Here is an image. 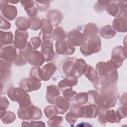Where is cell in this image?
Here are the masks:
<instances>
[{
    "instance_id": "cell-55",
    "label": "cell",
    "mask_w": 127,
    "mask_h": 127,
    "mask_svg": "<svg viewBox=\"0 0 127 127\" xmlns=\"http://www.w3.org/2000/svg\"><path fill=\"white\" fill-rule=\"evenodd\" d=\"M20 2L24 9H26L33 6L35 1L34 0H21Z\"/></svg>"
},
{
    "instance_id": "cell-40",
    "label": "cell",
    "mask_w": 127,
    "mask_h": 127,
    "mask_svg": "<svg viewBox=\"0 0 127 127\" xmlns=\"http://www.w3.org/2000/svg\"><path fill=\"white\" fill-rule=\"evenodd\" d=\"M31 22L30 29L32 30H38L41 29L42 26V19L37 16H35L30 18Z\"/></svg>"
},
{
    "instance_id": "cell-36",
    "label": "cell",
    "mask_w": 127,
    "mask_h": 127,
    "mask_svg": "<svg viewBox=\"0 0 127 127\" xmlns=\"http://www.w3.org/2000/svg\"><path fill=\"white\" fill-rule=\"evenodd\" d=\"M83 74L92 83L98 77L96 70H95V69L90 65H87L86 70Z\"/></svg>"
},
{
    "instance_id": "cell-28",
    "label": "cell",
    "mask_w": 127,
    "mask_h": 127,
    "mask_svg": "<svg viewBox=\"0 0 127 127\" xmlns=\"http://www.w3.org/2000/svg\"><path fill=\"white\" fill-rule=\"evenodd\" d=\"M0 94L1 95L4 91L5 92L7 87V83L8 82L10 76V70H0Z\"/></svg>"
},
{
    "instance_id": "cell-2",
    "label": "cell",
    "mask_w": 127,
    "mask_h": 127,
    "mask_svg": "<svg viewBox=\"0 0 127 127\" xmlns=\"http://www.w3.org/2000/svg\"><path fill=\"white\" fill-rule=\"evenodd\" d=\"M9 98L18 103L20 107H26L32 104L29 95L21 87H11L7 91Z\"/></svg>"
},
{
    "instance_id": "cell-22",
    "label": "cell",
    "mask_w": 127,
    "mask_h": 127,
    "mask_svg": "<svg viewBox=\"0 0 127 127\" xmlns=\"http://www.w3.org/2000/svg\"><path fill=\"white\" fill-rule=\"evenodd\" d=\"M77 78L76 76H66L59 82L58 87L62 92L65 89L72 87L77 84Z\"/></svg>"
},
{
    "instance_id": "cell-6",
    "label": "cell",
    "mask_w": 127,
    "mask_h": 127,
    "mask_svg": "<svg viewBox=\"0 0 127 127\" xmlns=\"http://www.w3.org/2000/svg\"><path fill=\"white\" fill-rule=\"evenodd\" d=\"M117 98L114 94L100 93L95 102V104L100 110L110 109L116 106L117 103Z\"/></svg>"
},
{
    "instance_id": "cell-58",
    "label": "cell",
    "mask_w": 127,
    "mask_h": 127,
    "mask_svg": "<svg viewBox=\"0 0 127 127\" xmlns=\"http://www.w3.org/2000/svg\"><path fill=\"white\" fill-rule=\"evenodd\" d=\"M8 2H10L11 3H14V4H16V3H17L18 2H19L20 1L19 0H9V1H7Z\"/></svg>"
},
{
    "instance_id": "cell-38",
    "label": "cell",
    "mask_w": 127,
    "mask_h": 127,
    "mask_svg": "<svg viewBox=\"0 0 127 127\" xmlns=\"http://www.w3.org/2000/svg\"><path fill=\"white\" fill-rule=\"evenodd\" d=\"M75 101L79 105H84L88 102V95L87 92H79L77 93Z\"/></svg>"
},
{
    "instance_id": "cell-1",
    "label": "cell",
    "mask_w": 127,
    "mask_h": 127,
    "mask_svg": "<svg viewBox=\"0 0 127 127\" xmlns=\"http://www.w3.org/2000/svg\"><path fill=\"white\" fill-rule=\"evenodd\" d=\"M96 71L98 77H102L108 81L117 82L118 79V73L109 61L100 62L96 65Z\"/></svg>"
},
{
    "instance_id": "cell-13",
    "label": "cell",
    "mask_w": 127,
    "mask_h": 127,
    "mask_svg": "<svg viewBox=\"0 0 127 127\" xmlns=\"http://www.w3.org/2000/svg\"><path fill=\"white\" fill-rule=\"evenodd\" d=\"M17 55V50L15 47L12 45H4L1 47L0 52V59L12 63Z\"/></svg>"
},
{
    "instance_id": "cell-16",
    "label": "cell",
    "mask_w": 127,
    "mask_h": 127,
    "mask_svg": "<svg viewBox=\"0 0 127 127\" xmlns=\"http://www.w3.org/2000/svg\"><path fill=\"white\" fill-rule=\"evenodd\" d=\"M26 59L30 64L35 66H40L45 62L41 52L36 50H32L27 55Z\"/></svg>"
},
{
    "instance_id": "cell-47",
    "label": "cell",
    "mask_w": 127,
    "mask_h": 127,
    "mask_svg": "<svg viewBox=\"0 0 127 127\" xmlns=\"http://www.w3.org/2000/svg\"><path fill=\"white\" fill-rule=\"evenodd\" d=\"M22 127H45V123L42 121H24L22 122Z\"/></svg>"
},
{
    "instance_id": "cell-8",
    "label": "cell",
    "mask_w": 127,
    "mask_h": 127,
    "mask_svg": "<svg viewBox=\"0 0 127 127\" xmlns=\"http://www.w3.org/2000/svg\"><path fill=\"white\" fill-rule=\"evenodd\" d=\"M98 120L101 125L107 123H119L121 118L114 110H100L98 114Z\"/></svg>"
},
{
    "instance_id": "cell-11",
    "label": "cell",
    "mask_w": 127,
    "mask_h": 127,
    "mask_svg": "<svg viewBox=\"0 0 127 127\" xmlns=\"http://www.w3.org/2000/svg\"><path fill=\"white\" fill-rule=\"evenodd\" d=\"M68 43L73 46H79L87 41L82 33L77 29L70 31L67 34Z\"/></svg>"
},
{
    "instance_id": "cell-26",
    "label": "cell",
    "mask_w": 127,
    "mask_h": 127,
    "mask_svg": "<svg viewBox=\"0 0 127 127\" xmlns=\"http://www.w3.org/2000/svg\"><path fill=\"white\" fill-rule=\"evenodd\" d=\"M74 65L76 71L75 76L78 78L84 74L88 65L82 59H77L74 61Z\"/></svg>"
},
{
    "instance_id": "cell-23",
    "label": "cell",
    "mask_w": 127,
    "mask_h": 127,
    "mask_svg": "<svg viewBox=\"0 0 127 127\" xmlns=\"http://www.w3.org/2000/svg\"><path fill=\"white\" fill-rule=\"evenodd\" d=\"M55 104L58 114L60 115L64 114L70 107L69 101L61 96H59L57 98Z\"/></svg>"
},
{
    "instance_id": "cell-12",
    "label": "cell",
    "mask_w": 127,
    "mask_h": 127,
    "mask_svg": "<svg viewBox=\"0 0 127 127\" xmlns=\"http://www.w3.org/2000/svg\"><path fill=\"white\" fill-rule=\"evenodd\" d=\"M55 46L56 52L58 55H71L75 50L74 46L70 44L67 41H57Z\"/></svg>"
},
{
    "instance_id": "cell-49",
    "label": "cell",
    "mask_w": 127,
    "mask_h": 127,
    "mask_svg": "<svg viewBox=\"0 0 127 127\" xmlns=\"http://www.w3.org/2000/svg\"><path fill=\"white\" fill-rule=\"evenodd\" d=\"M11 24L10 22L7 21L2 15H0V28L4 30H6L10 29Z\"/></svg>"
},
{
    "instance_id": "cell-14",
    "label": "cell",
    "mask_w": 127,
    "mask_h": 127,
    "mask_svg": "<svg viewBox=\"0 0 127 127\" xmlns=\"http://www.w3.org/2000/svg\"><path fill=\"white\" fill-rule=\"evenodd\" d=\"M28 33L26 31H21L16 29L15 31L14 39L13 41L14 46L21 50L23 49L27 45Z\"/></svg>"
},
{
    "instance_id": "cell-3",
    "label": "cell",
    "mask_w": 127,
    "mask_h": 127,
    "mask_svg": "<svg viewBox=\"0 0 127 127\" xmlns=\"http://www.w3.org/2000/svg\"><path fill=\"white\" fill-rule=\"evenodd\" d=\"M94 87L100 93H110L119 98V94L117 85V82L108 81L102 77H98L92 82Z\"/></svg>"
},
{
    "instance_id": "cell-5",
    "label": "cell",
    "mask_w": 127,
    "mask_h": 127,
    "mask_svg": "<svg viewBox=\"0 0 127 127\" xmlns=\"http://www.w3.org/2000/svg\"><path fill=\"white\" fill-rule=\"evenodd\" d=\"M101 49V42L99 36L96 35L90 38L88 42L82 44L80 48L81 53L85 56L97 53Z\"/></svg>"
},
{
    "instance_id": "cell-51",
    "label": "cell",
    "mask_w": 127,
    "mask_h": 127,
    "mask_svg": "<svg viewBox=\"0 0 127 127\" xmlns=\"http://www.w3.org/2000/svg\"><path fill=\"white\" fill-rule=\"evenodd\" d=\"M9 106V102L4 96L0 97V110H6Z\"/></svg>"
},
{
    "instance_id": "cell-9",
    "label": "cell",
    "mask_w": 127,
    "mask_h": 127,
    "mask_svg": "<svg viewBox=\"0 0 127 127\" xmlns=\"http://www.w3.org/2000/svg\"><path fill=\"white\" fill-rule=\"evenodd\" d=\"M0 10L1 14L9 20H14L17 14V10L15 6L8 4L7 0H0Z\"/></svg>"
},
{
    "instance_id": "cell-29",
    "label": "cell",
    "mask_w": 127,
    "mask_h": 127,
    "mask_svg": "<svg viewBox=\"0 0 127 127\" xmlns=\"http://www.w3.org/2000/svg\"><path fill=\"white\" fill-rule=\"evenodd\" d=\"M17 29L21 31H26L31 27V20L26 17H19L15 22Z\"/></svg>"
},
{
    "instance_id": "cell-37",
    "label": "cell",
    "mask_w": 127,
    "mask_h": 127,
    "mask_svg": "<svg viewBox=\"0 0 127 127\" xmlns=\"http://www.w3.org/2000/svg\"><path fill=\"white\" fill-rule=\"evenodd\" d=\"M64 97L68 101H73L77 93L72 89V87L67 88L62 91Z\"/></svg>"
},
{
    "instance_id": "cell-33",
    "label": "cell",
    "mask_w": 127,
    "mask_h": 127,
    "mask_svg": "<svg viewBox=\"0 0 127 127\" xmlns=\"http://www.w3.org/2000/svg\"><path fill=\"white\" fill-rule=\"evenodd\" d=\"M100 35L105 39H111L113 38L116 34V30L110 25H107L101 29Z\"/></svg>"
},
{
    "instance_id": "cell-18",
    "label": "cell",
    "mask_w": 127,
    "mask_h": 127,
    "mask_svg": "<svg viewBox=\"0 0 127 127\" xmlns=\"http://www.w3.org/2000/svg\"><path fill=\"white\" fill-rule=\"evenodd\" d=\"M74 60L72 58H69L65 60L62 64V71L66 76H76V71L74 65Z\"/></svg>"
},
{
    "instance_id": "cell-32",
    "label": "cell",
    "mask_w": 127,
    "mask_h": 127,
    "mask_svg": "<svg viewBox=\"0 0 127 127\" xmlns=\"http://www.w3.org/2000/svg\"><path fill=\"white\" fill-rule=\"evenodd\" d=\"M13 36L12 32L0 31V47L4 45H8L13 42Z\"/></svg>"
},
{
    "instance_id": "cell-41",
    "label": "cell",
    "mask_w": 127,
    "mask_h": 127,
    "mask_svg": "<svg viewBox=\"0 0 127 127\" xmlns=\"http://www.w3.org/2000/svg\"><path fill=\"white\" fill-rule=\"evenodd\" d=\"M30 77L35 78L40 81L43 80L42 70L40 66H34L31 69Z\"/></svg>"
},
{
    "instance_id": "cell-52",
    "label": "cell",
    "mask_w": 127,
    "mask_h": 127,
    "mask_svg": "<svg viewBox=\"0 0 127 127\" xmlns=\"http://www.w3.org/2000/svg\"><path fill=\"white\" fill-rule=\"evenodd\" d=\"M12 63L8 62L3 59H0V70H10Z\"/></svg>"
},
{
    "instance_id": "cell-4",
    "label": "cell",
    "mask_w": 127,
    "mask_h": 127,
    "mask_svg": "<svg viewBox=\"0 0 127 127\" xmlns=\"http://www.w3.org/2000/svg\"><path fill=\"white\" fill-rule=\"evenodd\" d=\"M17 115L19 119L24 120H38L42 117L41 110L32 104L26 107H20Z\"/></svg>"
},
{
    "instance_id": "cell-10",
    "label": "cell",
    "mask_w": 127,
    "mask_h": 127,
    "mask_svg": "<svg viewBox=\"0 0 127 127\" xmlns=\"http://www.w3.org/2000/svg\"><path fill=\"white\" fill-rule=\"evenodd\" d=\"M19 87L27 92H30L39 89L41 87V82L38 79L29 77L23 79L19 82Z\"/></svg>"
},
{
    "instance_id": "cell-53",
    "label": "cell",
    "mask_w": 127,
    "mask_h": 127,
    "mask_svg": "<svg viewBox=\"0 0 127 127\" xmlns=\"http://www.w3.org/2000/svg\"><path fill=\"white\" fill-rule=\"evenodd\" d=\"M25 10L26 11L27 14L30 18H32V17L36 16V15L38 14V12L37 8L36 7H35L34 6H33L31 7H30L28 9H25Z\"/></svg>"
},
{
    "instance_id": "cell-56",
    "label": "cell",
    "mask_w": 127,
    "mask_h": 127,
    "mask_svg": "<svg viewBox=\"0 0 127 127\" xmlns=\"http://www.w3.org/2000/svg\"><path fill=\"white\" fill-rule=\"evenodd\" d=\"M65 119L66 122L70 124H73L77 121V118L74 117L69 112L66 114L65 116Z\"/></svg>"
},
{
    "instance_id": "cell-19",
    "label": "cell",
    "mask_w": 127,
    "mask_h": 127,
    "mask_svg": "<svg viewBox=\"0 0 127 127\" xmlns=\"http://www.w3.org/2000/svg\"><path fill=\"white\" fill-rule=\"evenodd\" d=\"M46 94V100L51 104H55L57 98L60 95L61 93L58 87L55 85H50L47 87Z\"/></svg>"
},
{
    "instance_id": "cell-27",
    "label": "cell",
    "mask_w": 127,
    "mask_h": 127,
    "mask_svg": "<svg viewBox=\"0 0 127 127\" xmlns=\"http://www.w3.org/2000/svg\"><path fill=\"white\" fill-rule=\"evenodd\" d=\"M98 28L95 24L89 23L85 26L82 33L87 40L90 38L96 36L98 34Z\"/></svg>"
},
{
    "instance_id": "cell-46",
    "label": "cell",
    "mask_w": 127,
    "mask_h": 127,
    "mask_svg": "<svg viewBox=\"0 0 127 127\" xmlns=\"http://www.w3.org/2000/svg\"><path fill=\"white\" fill-rule=\"evenodd\" d=\"M33 50L37 49L42 44V41L39 37H33L29 41Z\"/></svg>"
},
{
    "instance_id": "cell-44",
    "label": "cell",
    "mask_w": 127,
    "mask_h": 127,
    "mask_svg": "<svg viewBox=\"0 0 127 127\" xmlns=\"http://www.w3.org/2000/svg\"><path fill=\"white\" fill-rule=\"evenodd\" d=\"M110 1V0H97L94 5V10L98 12H102L104 10L106 5Z\"/></svg>"
},
{
    "instance_id": "cell-30",
    "label": "cell",
    "mask_w": 127,
    "mask_h": 127,
    "mask_svg": "<svg viewBox=\"0 0 127 127\" xmlns=\"http://www.w3.org/2000/svg\"><path fill=\"white\" fill-rule=\"evenodd\" d=\"M105 9L108 14L116 17L120 12L118 1H110L106 5Z\"/></svg>"
},
{
    "instance_id": "cell-43",
    "label": "cell",
    "mask_w": 127,
    "mask_h": 127,
    "mask_svg": "<svg viewBox=\"0 0 127 127\" xmlns=\"http://www.w3.org/2000/svg\"><path fill=\"white\" fill-rule=\"evenodd\" d=\"M35 4L37 7V8L39 9V10L41 11H44L47 10L51 3V1L49 0H45V1H38L36 0L35 1Z\"/></svg>"
},
{
    "instance_id": "cell-24",
    "label": "cell",
    "mask_w": 127,
    "mask_h": 127,
    "mask_svg": "<svg viewBox=\"0 0 127 127\" xmlns=\"http://www.w3.org/2000/svg\"><path fill=\"white\" fill-rule=\"evenodd\" d=\"M99 109L94 104H89L83 106V116L84 118H95L99 114Z\"/></svg>"
},
{
    "instance_id": "cell-15",
    "label": "cell",
    "mask_w": 127,
    "mask_h": 127,
    "mask_svg": "<svg viewBox=\"0 0 127 127\" xmlns=\"http://www.w3.org/2000/svg\"><path fill=\"white\" fill-rule=\"evenodd\" d=\"M42 26L41 31L39 34V37L41 39L43 42L49 41L52 37V32L53 28L51 23L46 19H42Z\"/></svg>"
},
{
    "instance_id": "cell-20",
    "label": "cell",
    "mask_w": 127,
    "mask_h": 127,
    "mask_svg": "<svg viewBox=\"0 0 127 127\" xmlns=\"http://www.w3.org/2000/svg\"><path fill=\"white\" fill-rule=\"evenodd\" d=\"M47 19L51 23L53 26H58L63 19V15L58 10L52 9L47 13Z\"/></svg>"
},
{
    "instance_id": "cell-7",
    "label": "cell",
    "mask_w": 127,
    "mask_h": 127,
    "mask_svg": "<svg viewBox=\"0 0 127 127\" xmlns=\"http://www.w3.org/2000/svg\"><path fill=\"white\" fill-rule=\"evenodd\" d=\"M127 58V49L121 46L115 47L112 52L111 59L109 62L115 69L120 67Z\"/></svg>"
},
{
    "instance_id": "cell-25",
    "label": "cell",
    "mask_w": 127,
    "mask_h": 127,
    "mask_svg": "<svg viewBox=\"0 0 127 127\" xmlns=\"http://www.w3.org/2000/svg\"><path fill=\"white\" fill-rule=\"evenodd\" d=\"M43 80H49L57 70V66L53 63H48L45 64L41 69Z\"/></svg>"
},
{
    "instance_id": "cell-35",
    "label": "cell",
    "mask_w": 127,
    "mask_h": 127,
    "mask_svg": "<svg viewBox=\"0 0 127 127\" xmlns=\"http://www.w3.org/2000/svg\"><path fill=\"white\" fill-rule=\"evenodd\" d=\"M66 37L65 33L62 27H56L52 34V39L56 41L64 40Z\"/></svg>"
},
{
    "instance_id": "cell-48",
    "label": "cell",
    "mask_w": 127,
    "mask_h": 127,
    "mask_svg": "<svg viewBox=\"0 0 127 127\" xmlns=\"http://www.w3.org/2000/svg\"><path fill=\"white\" fill-rule=\"evenodd\" d=\"M88 95V101L90 104H94L99 93L96 90H89L87 92Z\"/></svg>"
},
{
    "instance_id": "cell-42",
    "label": "cell",
    "mask_w": 127,
    "mask_h": 127,
    "mask_svg": "<svg viewBox=\"0 0 127 127\" xmlns=\"http://www.w3.org/2000/svg\"><path fill=\"white\" fill-rule=\"evenodd\" d=\"M44 114L45 116L49 119L54 116L57 115L58 113L55 106L49 105L44 109Z\"/></svg>"
},
{
    "instance_id": "cell-21",
    "label": "cell",
    "mask_w": 127,
    "mask_h": 127,
    "mask_svg": "<svg viewBox=\"0 0 127 127\" xmlns=\"http://www.w3.org/2000/svg\"><path fill=\"white\" fill-rule=\"evenodd\" d=\"M113 28L119 32H126L127 30V19L124 16H117L113 20Z\"/></svg>"
},
{
    "instance_id": "cell-17",
    "label": "cell",
    "mask_w": 127,
    "mask_h": 127,
    "mask_svg": "<svg viewBox=\"0 0 127 127\" xmlns=\"http://www.w3.org/2000/svg\"><path fill=\"white\" fill-rule=\"evenodd\" d=\"M41 52L44 57L45 62H49L53 60L55 55L53 42L50 40L43 42Z\"/></svg>"
},
{
    "instance_id": "cell-57",
    "label": "cell",
    "mask_w": 127,
    "mask_h": 127,
    "mask_svg": "<svg viewBox=\"0 0 127 127\" xmlns=\"http://www.w3.org/2000/svg\"><path fill=\"white\" fill-rule=\"evenodd\" d=\"M120 104L122 106H127V94L125 93L123 94L120 99Z\"/></svg>"
},
{
    "instance_id": "cell-45",
    "label": "cell",
    "mask_w": 127,
    "mask_h": 127,
    "mask_svg": "<svg viewBox=\"0 0 127 127\" xmlns=\"http://www.w3.org/2000/svg\"><path fill=\"white\" fill-rule=\"evenodd\" d=\"M27 62V61L26 58L19 52V53L17 54V55L13 63L15 65L22 66L25 65L26 64Z\"/></svg>"
},
{
    "instance_id": "cell-54",
    "label": "cell",
    "mask_w": 127,
    "mask_h": 127,
    "mask_svg": "<svg viewBox=\"0 0 127 127\" xmlns=\"http://www.w3.org/2000/svg\"><path fill=\"white\" fill-rule=\"evenodd\" d=\"M119 116L122 118H125L127 116V106H122L116 111Z\"/></svg>"
},
{
    "instance_id": "cell-31",
    "label": "cell",
    "mask_w": 127,
    "mask_h": 127,
    "mask_svg": "<svg viewBox=\"0 0 127 127\" xmlns=\"http://www.w3.org/2000/svg\"><path fill=\"white\" fill-rule=\"evenodd\" d=\"M0 111L1 121L4 124H11L15 120L16 116L13 112L6 110H0Z\"/></svg>"
},
{
    "instance_id": "cell-50",
    "label": "cell",
    "mask_w": 127,
    "mask_h": 127,
    "mask_svg": "<svg viewBox=\"0 0 127 127\" xmlns=\"http://www.w3.org/2000/svg\"><path fill=\"white\" fill-rule=\"evenodd\" d=\"M33 50L32 46L31 45L29 44V42L27 43V45L26 46L22 49L19 50V52L23 56H24L26 58L27 55L32 51Z\"/></svg>"
},
{
    "instance_id": "cell-34",
    "label": "cell",
    "mask_w": 127,
    "mask_h": 127,
    "mask_svg": "<svg viewBox=\"0 0 127 127\" xmlns=\"http://www.w3.org/2000/svg\"><path fill=\"white\" fill-rule=\"evenodd\" d=\"M69 113L75 118H83V106L77 103L73 104L70 107Z\"/></svg>"
},
{
    "instance_id": "cell-39",
    "label": "cell",
    "mask_w": 127,
    "mask_h": 127,
    "mask_svg": "<svg viewBox=\"0 0 127 127\" xmlns=\"http://www.w3.org/2000/svg\"><path fill=\"white\" fill-rule=\"evenodd\" d=\"M63 121V117L56 115L49 118L47 123L49 127H59L61 125Z\"/></svg>"
}]
</instances>
